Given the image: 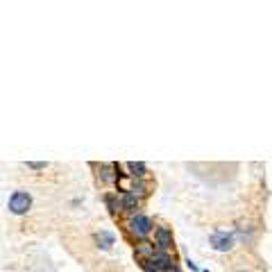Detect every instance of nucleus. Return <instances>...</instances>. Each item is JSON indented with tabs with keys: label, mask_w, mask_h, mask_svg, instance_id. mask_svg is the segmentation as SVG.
<instances>
[{
	"label": "nucleus",
	"mask_w": 272,
	"mask_h": 272,
	"mask_svg": "<svg viewBox=\"0 0 272 272\" xmlns=\"http://www.w3.org/2000/svg\"><path fill=\"white\" fill-rule=\"evenodd\" d=\"M95 243H98V248H102V250H111L116 243V236L111 232H107V229H102V232L95 234Z\"/></svg>",
	"instance_id": "obj_9"
},
{
	"label": "nucleus",
	"mask_w": 272,
	"mask_h": 272,
	"mask_svg": "<svg viewBox=\"0 0 272 272\" xmlns=\"http://www.w3.org/2000/svg\"><path fill=\"white\" fill-rule=\"evenodd\" d=\"M186 266H188V268H191V270H193V272H198V270H200V268H198V266H195V261H191V259H188V261H186Z\"/></svg>",
	"instance_id": "obj_12"
},
{
	"label": "nucleus",
	"mask_w": 272,
	"mask_h": 272,
	"mask_svg": "<svg viewBox=\"0 0 272 272\" xmlns=\"http://www.w3.org/2000/svg\"><path fill=\"white\" fill-rule=\"evenodd\" d=\"M95 168H98L100 182L118 184V177H120V166H118V163H100V166H95Z\"/></svg>",
	"instance_id": "obj_5"
},
{
	"label": "nucleus",
	"mask_w": 272,
	"mask_h": 272,
	"mask_svg": "<svg viewBox=\"0 0 272 272\" xmlns=\"http://www.w3.org/2000/svg\"><path fill=\"white\" fill-rule=\"evenodd\" d=\"M120 202H123V211L134 216V213H139L141 204H143V198H139V195H134V193H120Z\"/></svg>",
	"instance_id": "obj_6"
},
{
	"label": "nucleus",
	"mask_w": 272,
	"mask_h": 272,
	"mask_svg": "<svg viewBox=\"0 0 272 272\" xmlns=\"http://www.w3.org/2000/svg\"><path fill=\"white\" fill-rule=\"evenodd\" d=\"M104 204H107L111 216H120L123 213V202H120V193H104Z\"/></svg>",
	"instance_id": "obj_8"
},
{
	"label": "nucleus",
	"mask_w": 272,
	"mask_h": 272,
	"mask_svg": "<svg viewBox=\"0 0 272 272\" xmlns=\"http://www.w3.org/2000/svg\"><path fill=\"white\" fill-rule=\"evenodd\" d=\"M32 209V195L27 191H14L9 198V211L14 216H25Z\"/></svg>",
	"instance_id": "obj_2"
},
{
	"label": "nucleus",
	"mask_w": 272,
	"mask_h": 272,
	"mask_svg": "<svg viewBox=\"0 0 272 272\" xmlns=\"http://www.w3.org/2000/svg\"><path fill=\"white\" fill-rule=\"evenodd\" d=\"M154 245L159 252H173V232L166 225L154 227Z\"/></svg>",
	"instance_id": "obj_3"
},
{
	"label": "nucleus",
	"mask_w": 272,
	"mask_h": 272,
	"mask_svg": "<svg viewBox=\"0 0 272 272\" xmlns=\"http://www.w3.org/2000/svg\"><path fill=\"white\" fill-rule=\"evenodd\" d=\"M134 254H136L139 261H150V259L157 254V245L150 243V241H139L136 243V248H134Z\"/></svg>",
	"instance_id": "obj_7"
},
{
	"label": "nucleus",
	"mask_w": 272,
	"mask_h": 272,
	"mask_svg": "<svg viewBox=\"0 0 272 272\" xmlns=\"http://www.w3.org/2000/svg\"><path fill=\"white\" fill-rule=\"evenodd\" d=\"M27 166H30L32 170H43V168H45V163H43V161H30Z\"/></svg>",
	"instance_id": "obj_11"
},
{
	"label": "nucleus",
	"mask_w": 272,
	"mask_h": 272,
	"mask_svg": "<svg viewBox=\"0 0 272 272\" xmlns=\"http://www.w3.org/2000/svg\"><path fill=\"white\" fill-rule=\"evenodd\" d=\"M238 272H250V270H238Z\"/></svg>",
	"instance_id": "obj_13"
},
{
	"label": "nucleus",
	"mask_w": 272,
	"mask_h": 272,
	"mask_svg": "<svg viewBox=\"0 0 272 272\" xmlns=\"http://www.w3.org/2000/svg\"><path fill=\"white\" fill-rule=\"evenodd\" d=\"M234 245H236L234 234H227V232H213L211 234V248L216 250V252H232Z\"/></svg>",
	"instance_id": "obj_4"
},
{
	"label": "nucleus",
	"mask_w": 272,
	"mask_h": 272,
	"mask_svg": "<svg viewBox=\"0 0 272 272\" xmlns=\"http://www.w3.org/2000/svg\"><path fill=\"white\" fill-rule=\"evenodd\" d=\"M127 170H129V173H125V175H129V177H136V179H145V175H148V166H145V163H141V161H129L127 163Z\"/></svg>",
	"instance_id": "obj_10"
},
{
	"label": "nucleus",
	"mask_w": 272,
	"mask_h": 272,
	"mask_svg": "<svg viewBox=\"0 0 272 272\" xmlns=\"http://www.w3.org/2000/svg\"><path fill=\"white\" fill-rule=\"evenodd\" d=\"M152 229H154L152 218L145 216V213H141V211L134 213V216H129V220L125 223V232H127L134 241H148V236L152 234Z\"/></svg>",
	"instance_id": "obj_1"
}]
</instances>
